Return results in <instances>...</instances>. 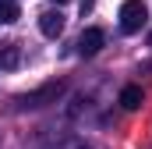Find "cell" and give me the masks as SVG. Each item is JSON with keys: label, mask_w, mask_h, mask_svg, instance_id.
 Instances as JSON below:
<instances>
[{"label": "cell", "mask_w": 152, "mask_h": 149, "mask_svg": "<svg viewBox=\"0 0 152 149\" xmlns=\"http://www.w3.org/2000/svg\"><path fill=\"white\" fill-rule=\"evenodd\" d=\"M14 18H18V7L11 0H0V25H11Z\"/></svg>", "instance_id": "8"}, {"label": "cell", "mask_w": 152, "mask_h": 149, "mask_svg": "<svg viewBox=\"0 0 152 149\" xmlns=\"http://www.w3.org/2000/svg\"><path fill=\"white\" fill-rule=\"evenodd\" d=\"M11 4H14V0H11Z\"/></svg>", "instance_id": "11"}, {"label": "cell", "mask_w": 152, "mask_h": 149, "mask_svg": "<svg viewBox=\"0 0 152 149\" xmlns=\"http://www.w3.org/2000/svg\"><path fill=\"white\" fill-rule=\"evenodd\" d=\"M142 103H145L142 85H124V89H120V107H124V110H138Z\"/></svg>", "instance_id": "6"}, {"label": "cell", "mask_w": 152, "mask_h": 149, "mask_svg": "<svg viewBox=\"0 0 152 149\" xmlns=\"http://www.w3.org/2000/svg\"><path fill=\"white\" fill-rule=\"evenodd\" d=\"M18 64H21V50H18V43H0V68L14 71Z\"/></svg>", "instance_id": "7"}, {"label": "cell", "mask_w": 152, "mask_h": 149, "mask_svg": "<svg viewBox=\"0 0 152 149\" xmlns=\"http://www.w3.org/2000/svg\"><path fill=\"white\" fill-rule=\"evenodd\" d=\"M39 32L50 36V39H57L64 32V14H60V11H42V14H39Z\"/></svg>", "instance_id": "5"}, {"label": "cell", "mask_w": 152, "mask_h": 149, "mask_svg": "<svg viewBox=\"0 0 152 149\" xmlns=\"http://www.w3.org/2000/svg\"><path fill=\"white\" fill-rule=\"evenodd\" d=\"M149 21V7L142 0H124L120 4V32H142V25Z\"/></svg>", "instance_id": "2"}, {"label": "cell", "mask_w": 152, "mask_h": 149, "mask_svg": "<svg viewBox=\"0 0 152 149\" xmlns=\"http://www.w3.org/2000/svg\"><path fill=\"white\" fill-rule=\"evenodd\" d=\"M60 96H64V82H46V85H42V89H36V92L18 96V107H21V110H39V107L57 103Z\"/></svg>", "instance_id": "1"}, {"label": "cell", "mask_w": 152, "mask_h": 149, "mask_svg": "<svg viewBox=\"0 0 152 149\" xmlns=\"http://www.w3.org/2000/svg\"><path fill=\"white\" fill-rule=\"evenodd\" d=\"M57 4H67V0H57Z\"/></svg>", "instance_id": "10"}, {"label": "cell", "mask_w": 152, "mask_h": 149, "mask_svg": "<svg viewBox=\"0 0 152 149\" xmlns=\"http://www.w3.org/2000/svg\"><path fill=\"white\" fill-rule=\"evenodd\" d=\"M32 149H92V142H85L81 135H46Z\"/></svg>", "instance_id": "3"}, {"label": "cell", "mask_w": 152, "mask_h": 149, "mask_svg": "<svg viewBox=\"0 0 152 149\" xmlns=\"http://www.w3.org/2000/svg\"><path fill=\"white\" fill-rule=\"evenodd\" d=\"M103 43H106L103 29H85L81 39H78V53H81V57H96V53L103 50Z\"/></svg>", "instance_id": "4"}, {"label": "cell", "mask_w": 152, "mask_h": 149, "mask_svg": "<svg viewBox=\"0 0 152 149\" xmlns=\"http://www.w3.org/2000/svg\"><path fill=\"white\" fill-rule=\"evenodd\" d=\"M149 46H152V32H149Z\"/></svg>", "instance_id": "9"}]
</instances>
